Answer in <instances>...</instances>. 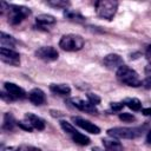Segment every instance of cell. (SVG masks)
Instances as JSON below:
<instances>
[{
  "instance_id": "cell-3",
  "label": "cell",
  "mask_w": 151,
  "mask_h": 151,
  "mask_svg": "<svg viewBox=\"0 0 151 151\" xmlns=\"http://www.w3.org/2000/svg\"><path fill=\"white\" fill-rule=\"evenodd\" d=\"M117 7H118V2L113 0H103L96 4L97 14L100 18L106 19V20H111L114 17L117 12Z\"/></svg>"
},
{
  "instance_id": "cell-15",
  "label": "cell",
  "mask_w": 151,
  "mask_h": 151,
  "mask_svg": "<svg viewBox=\"0 0 151 151\" xmlns=\"http://www.w3.org/2000/svg\"><path fill=\"white\" fill-rule=\"evenodd\" d=\"M50 90L57 94H61V96H67L71 93V87L66 84H51Z\"/></svg>"
},
{
  "instance_id": "cell-12",
  "label": "cell",
  "mask_w": 151,
  "mask_h": 151,
  "mask_svg": "<svg viewBox=\"0 0 151 151\" xmlns=\"http://www.w3.org/2000/svg\"><path fill=\"white\" fill-rule=\"evenodd\" d=\"M28 99L34 105H41V104L45 103L46 97H45V93H44L42 90H40V88H33L28 93Z\"/></svg>"
},
{
  "instance_id": "cell-32",
  "label": "cell",
  "mask_w": 151,
  "mask_h": 151,
  "mask_svg": "<svg viewBox=\"0 0 151 151\" xmlns=\"http://www.w3.org/2000/svg\"><path fill=\"white\" fill-rule=\"evenodd\" d=\"M145 73H146L147 76H151V65H147V66L145 67Z\"/></svg>"
},
{
  "instance_id": "cell-27",
  "label": "cell",
  "mask_w": 151,
  "mask_h": 151,
  "mask_svg": "<svg viewBox=\"0 0 151 151\" xmlns=\"http://www.w3.org/2000/svg\"><path fill=\"white\" fill-rule=\"evenodd\" d=\"M111 109L113 110V111H120L123 107H124V103H118V101H113V103H111Z\"/></svg>"
},
{
  "instance_id": "cell-13",
  "label": "cell",
  "mask_w": 151,
  "mask_h": 151,
  "mask_svg": "<svg viewBox=\"0 0 151 151\" xmlns=\"http://www.w3.org/2000/svg\"><path fill=\"white\" fill-rule=\"evenodd\" d=\"M25 117L31 123V125L33 126V129H37V130H40V131L45 129V122L40 117H38V116H35L33 113H26Z\"/></svg>"
},
{
  "instance_id": "cell-28",
  "label": "cell",
  "mask_w": 151,
  "mask_h": 151,
  "mask_svg": "<svg viewBox=\"0 0 151 151\" xmlns=\"http://www.w3.org/2000/svg\"><path fill=\"white\" fill-rule=\"evenodd\" d=\"M143 84H144L145 87H151V76H147L145 78V80L143 81Z\"/></svg>"
},
{
  "instance_id": "cell-24",
  "label": "cell",
  "mask_w": 151,
  "mask_h": 151,
  "mask_svg": "<svg viewBox=\"0 0 151 151\" xmlns=\"http://www.w3.org/2000/svg\"><path fill=\"white\" fill-rule=\"evenodd\" d=\"M17 124H18V126H19L20 129H22V130H25V131L32 132V130H33V126L31 125V123H29L28 120H26V122L21 120V122H18Z\"/></svg>"
},
{
  "instance_id": "cell-6",
  "label": "cell",
  "mask_w": 151,
  "mask_h": 151,
  "mask_svg": "<svg viewBox=\"0 0 151 151\" xmlns=\"http://www.w3.org/2000/svg\"><path fill=\"white\" fill-rule=\"evenodd\" d=\"M0 59L9 65L13 66H18L20 64V57L19 53L15 52L12 48H6V47H1L0 48Z\"/></svg>"
},
{
  "instance_id": "cell-9",
  "label": "cell",
  "mask_w": 151,
  "mask_h": 151,
  "mask_svg": "<svg viewBox=\"0 0 151 151\" xmlns=\"http://www.w3.org/2000/svg\"><path fill=\"white\" fill-rule=\"evenodd\" d=\"M72 120L76 123V125H78L79 127L84 129L85 131L90 132V133H93V134H98L100 132V129L94 125L93 123H91L90 120H86L84 118H80V117H73Z\"/></svg>"
},
{
  "instance_id": "cell-21",
  "label": "cell",
  "mask_w": 151,
  "mask_h": 151,
  "mask_svg": "<svg viewBox=\"0 0 151 151\" xmlns=\"http://www.w3.org/2000/svg\"><path fill=\"white\" fill-rule=\"evenodd\" d=\"M47 5L55 8H66L67 6H70V2L66 0H50L47 1Z\"/></svg>"
},
{
  "instance_id": "cell-10",
  "label": "cell",
  "mask_w": 151,
  "mask_h": 151,
  "mask_svg": "<svg viewBox=\"0 0 151 151\" xmlns=\"http://www.w3.org/2000/svg\"><path fill=\"white\" fill-rule=\"evenodd\" d=\"M104 65L107 67V68H119L120 66L124 65V61H123V58L119 55V54H116V53H111V54H107L105 58H104Z\"/></svg>"
},
{
  "instance_id": "cell-30",
  "label": "cell",
  "mask_w": 151,
  "mask_h": 151,
  "mask_svg": "<svg viewBox=\"0 0 151 151\" xmlns=\"http://www.w3.org/2000/svg\"><path fill=\"white\" fill-rule=\"evenodd\" d=\"M142 112H143V114H145V116H151V107L143 109V110H142Z\"/></svg>"
},
{
  "instance_id": "cell-35",
  "label": "cell",
  "mask_w": 151,
  "mask_h": 151,
  "mask_svg": "<svg viewBox=\"0 0 151 151\" xmlns=\"http://www.w3.org/2000/svg\"><path fill=\"white\" fill-rule=\"evenodd\" d=\"M146 54H147L149 57H151V45L147 47V50H146Z\"/></svg>"
},
{
  "instance_id": "cell-23",
  "label": "cell",
  "mask_w": 151,
  "mask_h": 151,
  "mask_svg": "<svg viewBox=\"0 0 151 151\" xmlns=\"http://www.w3.org/2000/svg\"><path fill=\"white\" fill-rule=\"evenodd\" d=\"M64 15L71 20H83L84 18L78 13V12H74V11H71V9H65L64 12Z\"/></svg>"
},
{
  "instance_id": "cell-5",
  "label": "cell",
  "mask_w": 151,
  "mask_h": 151,
  "mask_svg": "<svg viewBox=\"0 0 151 151\" xmlns=\"http://www.w3.org/2000/svg\"><path fill=\"white\" fill-rule=\"evenodd\" d=\"M107 133L112 138H119V139H133L138 136L137 130L130 127H112L107 130Z\"/></svg>"
},
{
  "instance_id": "cell-33",
  "label": "cell",
  "mask_w": 151,
  "mask_h": 151,
  "mask_svg": "<svg viewBox=\"0 0 151 151\" xmlns=\"http://www.w3.org/2000/svg\"><path fill=\"white\" fill-rule=\"evenodd\" d=\"M92 151H107V150L106 149H101L99 146H94V147H92Z\"/></svg>"
},
{
  "instance_id": "cell-11",
  "label": "cell",
  "mask_w": 151,
  "mask_h": 151,
  "mask_svg": "<svg viewBox=\"0 0 151 151\" xmlns=\"http://www.w3.org/2000/svg\"><path fill=\"white\" fill-rule=\"evenodd\" d=\"M71 103L73 104L74 107H77L80 111H84V112H87V113H94L96 112L94 105H92L90 101H85V100L79 99V98H73L71 100Z\"/></svg>"
},
{
  "instance_id": "cell-22",
  "label": "cell",
  "mask_w": 151,
  "mask_h": 151,
  "mask_svg": "<svg viewBox=\"0 0 151 151\" xmlns=\"http://www.w3.org/2000/svg\"><path fill=\"white\" fill-rule=\"evenodd\" d=\"M60 126H61V129H63L66 133H68V134H71V136L77 132V130L73 127V125H71L70 123H67V122H65V120H61V122H60Z\"/></svg>"
},
{
  "instance_id": "cell-17",
  "label": "cell",
  "mask_w": 151,
  "mask_h": 151,
  "mask_svg": "<svg viewBox=\"0 0 151 151\" xmlns=\"http://www.w3.org/2000/svg\"><path fill=\"white\" fill-rule=\"evenodd\" d=\"M37 22L39 25H53L55 24V18L50 14H40L37 17Z\"/></svg>"
},
{
  "instance_id": "cell-31",
  "label": "cell",
  "mask_w": 151,
  "mask_h": 151,
  "mask_svg": "<svg viewBox=\"0 0 151 151\" xmlns=\"http://www.w3.org/2000/svg\"><path fill=\"white\" fill-rule=\"evenodd\" d=\"M2 151H18V149H17V147H13V146H7V147H5Z\"/></svg>"
},
{
  "instance_id": "cell-14",
  "label": "cell",
  "mask_w": 151,
  "mask_h": 151,
  "mask_svg": "<svg viewBox=\"0 0 151 151\" xmlns=\"http://www.w3.org/2000/svg\"><path fill=\"white\" fill-rule=\"evenodd\" d=\"M103 144L107 151H123V145L113 138L112 139H110V138L103 139Z\"/></svg>"
},
{
  "instance_id": "cell-16",
  "label": "cell",
  "mask_w": 151,
  "mask_h": 151,
  "mask_svg": "<svg viewBox=\"0 0 151 151\" xmlns=\"http://www.w3.org/2000/svg\"><path fill=\"white\" fill-rule=\"evenodd\" d=\"M0 42H1V47L9 48V47H12L15 44V39L12 35H8V34L1 32V34H0Z\"/></svg>"
},
{
  "instance_id": "cell-26",
  "label": "cell",
  "mask_w": 151,
  "mask_h": 151,
  "mask_svg": "<svg viewBox=\"0 0 151 151\" xmlns=\"http://www.w3.org/2000/svg\"><path fill=\"white\" fill-rule=\"evenodd\" d=\"M87 100L92 105H97L100 103V97L98 94H94V93H87Z\"/></svg>"
},
{
  "instance_id": "cell-1",
  "label": "cell",
  "mask_w": 151,
  "mask_h": 151,
  "mask_svg": "<svg viewBox=\"0 0 151 151\" xmlns=\"http://www.w3.org/2000/svg\"><path fill=\"white\" fill-rule=\"evenodd\" d=\"M117 77L122 83L127 86L138 87L142 85V80L139 79L137 72L126 65H123L117 70Z\"/></svg>"
},
{
  "instance_id": "cell-8",
  "label": "cell",
  "mask_w": 151,
  "mask_h": 151,
  "mask_svg": "<svg viewBox=\"0 0 151 151\" xmlns=\"http://www.w3.org/2000/svg\"><path fill=\"white\" fill-rule=\"evenodd\" d=\"M5 91L7 92V94L13 99H24L26 97V92L19 87L18 85L13 84V83H5Z\"/></svg>"
},
{
  "instance_id": "cell-29",
  "label": "cell",
  "mask_w": 151,
  "mask_h": 151,
  "mask_svg": "<svg viewBox=\"0 0 151 151\" xmlns=\"http://www.w3.org/2000/svg\"><path fill=\"white\" fill-rule=\"evenodd\" d=\"M51 114H52L53 117H60V116H63L64 113H61L60 111H54V110H51Z\"/></svg>"
},
{
  "instance_id": "cell-18",
  "label": "cell",
  "mask_w": 151,
  "mask_h": 151,
  "mask_svg": "<svg viewBox=\"0 0 151 151\" xmlns=\"http://www.w3.org/2000/svg\"><path fill=\"white\" fill-rule=\"evenodd\" d=\"M15 123H17V122H15L13 114H11V113H5V116H4V124H2V127H4L5 130H7V131L13 130V127L15 126Z\"/></svg>"
},
{
  "instance_id": "cell-2",
  "label": "cell",
  "mask_w": 151,
  "mask_h": 151,
  "mask_svg": "<svg viewBox=\"0 0 151 151\" xmlns=\"http://www.w3.org/2000/svg\"><path fill=\"white\" fill-rule=\"evenodd\" d=\"M59 46L64 51H68V52L79 51L84 46V39L78 34H66L61 37L59 41Z\"/></svg>"
},
{
  "instance_id": "cell-19",
  "label": "cell",
  "mask_w": 151,
  "mask_h": 151,
  "mask_svg": "<svg viewBox=\"0 0 151 151\" xmlns=\"http://www.w3.org/2000/svg\"><path fill=\"white\" fill-rule=\"evenodd\" d=\"M72 139H73L74 143H77L79 145H88L90 142H91L87 136H85V134H83V133H80L78 131L74 134H72Z\"/></svg>"
},
{
  "instance_id": "cell-36",
  "label": "cell",
  "mask_w": 151,
  "mask_h": 151,
  "mask_svg": "<svg viewBox=\"0 0 151 151\" xmlns=\"http://www.w3.org/2000/svg\"><path fill=\"white\" fill-rule=\"evenodd\" d=\"M18 151H29V150H28V147H19Z\"/></svg>"
},
{
  "instance_id": "cell-20",
  "label": "cell",
  "mask_w": 151,
  "mask_h": 151,
  "mask_svg": "<svg viewBox=\"0 0 151 151\" xmlns=\"http://www.w3.org/2000/svg\"><path fill=\"white\" fill-rule=\"evenodd\" d=\"M124 104H126L132 111H139L142 109V103L137 98H129V99L125 100Z\"/></svg>"
},
{
  "instance_id": "cell-34",
  "label": "cell",
  "mask_w": 151,
  "mask_h": 151,
  "mask_svg": "<svg viewBox=\"0 0 151 151\" xmlns=\"http://www.w3.org/2000/svg\"><path fill=\"white\" fill-rule=\"evenodd\" d=\"M146 142H147L149 144H151V130L147 132V136H146Z\"/></svg>"
},
{
  "instance_id": "cell-25",
  "label": "cell",
  "mask_w": 151,
  "mask_h": 151,
  "mask_svg": "<svg viewBox=\"0 0 151 151\" xmlns=\"http://www.w3.org/2000/svg\"><path fill=\"white\" fill-rule=\"evenodd\" d=\"M119 119H120V120H123V122L130 123V122H133V120H134V116H133L132 113L123 112V113H119Z\"/></svg>"
},
{
  "instance_id": "cell-4",
  "label": "cell",
  "mask_w": 151,
  "mask_h": 151,
  "mask_svg": "<svg viewBox=\"0 0 151 151\" xmlns=\"http://www.w3.org/2000/svg\"><path fill=\"white\" fill-rule=\"evenodd\" d=\"M8 21L13 25L19 24L22 21V19H25L26 17H28L31 14V9L26 6H18V5H9L8 6Z\"/></svg>"
},
{
  "instance_id": "cell-7",
  "label": "cell",
  "mask_w": 151,
  "mask_h": 151,
  "mask_svg": "<svg viewBox=\"0 0 151 151\" xmlns=\"http://www.w3.org/2000/svg\"><path fill=\"white\" fill-rule=\"evenodd\" d=\"M35 55L44 61H53V60L58 59L59 53L52 46H44V47H40L39 50L35 51Z\"/></svg>"
}]
</instances>
